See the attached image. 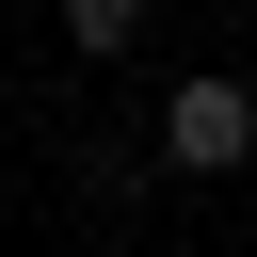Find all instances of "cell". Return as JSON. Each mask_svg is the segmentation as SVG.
Masks as SVG:
<instances>
[{"label": "cell", "instance_id": "1", "mask_svg": "<svg viewBox=\"0 0 257 257\" xmlns=\"http://www.w3.org/2000/svg\"><path fill=\"white\" fill-rule=\"evenodd\" d=\"M161 161H177V177H241V161H257V80L193 64V80L161 96Z\"/></svg>", "mask_w": 257, "mask_h": 257}, {"label": "cell", "instance_id": "2", "mask_svg": "<svg viewBox=\"0 0 257 257\" xmlns=\"http://www.w3.org/2000/svg\"><path fill=\"white\" fill-rule=\"evenodd\" d=\"M128 32H145V0H64V48H80V64H112Z\"/></svg>", "mask_w": 257, "mask_h": 257}]
</instances>
